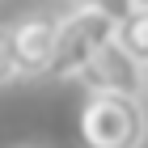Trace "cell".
<instances>
[{
  "label": "cell",
  "instance_id": "2",
  "mask_svg": "<svg viewBox=\"0 0 148 148\" xmlns=\"http://www.w3.org/2000/svg\"><path fill=\"white\" fill-rule=\"evenodd\" d=\"M119 21L97 9H72L68 17L55 21V59H51V76L55 80H80V72L93 64L102 47L114 42Z\"/></svg>",
  "mask_w": 148,
  "mask_h": 148
},
{
  "label": "cell",
  "instance_id": "10",
  "mask_svg": "<svg viewBox=\"0 0 148 148\" xmlns=\"http://www.w3.org/2000/svg\"><path fill=\"white\" fill-rule=\"evenodd\" d=\"M17 148H38V144H17Z\"/></svg>",
  "mask_w": 148,
  "mask_h": 148
},
{
  "label": "cell",
  "instance_id": "8",
  "mask_svg": "<svg viewBox=\"0 0 148 148\" xmlns=\"http://www.w3.org/2000/svg\"><path fill=\"white\" fill-rule=\"evenodd\" d=\"M140 97H148V64H140Z\"/></svg>",
  "mask_w": 148,
  "mask_h": 148
},
{
  "label": "cell",
  "instance_id": "3",
  "mask_svg": "<svg viewBox=\"0 0 148 148\" xmlns=\"http://www.w3.org/2000/svg\"><path fill=\"white\" fill-rule=\"evenodd\" d=\"M13 34V59H17V76H51V59H55V17L34 13L9 25Z\"/></svg>",
  "mask_w": 148,
  "mask_h": 148
},
{
  "label": "cell",
  "instance_id": "5",
  "mask_svg": "<svg viewBox=\"0 0 148 148\" xmlns=\"http://www.w3.org/2000/svg\"><path fill=\"white\" fill-rule=\"evenodd\" d=\"M114 42L123 47L136 64H148V13H127L123 21H119Z\"/></svg>",
  "mask_w": 148,
  "mask_h": 148
},
{
  "label": "cell",
  "instance_id": "6",
  "mask_svg": "<svg viewBox=\"0 0 148 148\" xmlns=\"http://www.w3.org/2000/svg\"><path fill=\"white\" fill-rule=\"evenodd\" d=\"M17 76V59H13V34L9 25H0V85H9Z\"/></svg>",
  "mask_w": 148,
  "mask_h": 148
},
{
  "label": "cell",
  "instance_id": "4",
  "mask_svg": "<svg viewBox=\"0 0 148 148\" xmlns=\"http://www.w3.org/2000/svg\"><path fill=\"white\" fill-rule=\"evenodd\" d=\"M80 80H85L89 93H131V97H140V64L119 42L102 47L93 55V64L80 72Z\"/></svg>",
  "mask_w": 148,
  "mask_h": 148
},
{
  "label": "cell",
  "instance_id": "9",
  "mask_svg": "<svg viewBox=\"0 0 148 148\" xmlns=\"http://www.w3.org/2000/svg\"><path fill=\"white\" fill-rule=\"evenodd\" d=\"M127 9L131 13H148V0H127Z\"/></svg>",
  "mask_w": 148,
  "mask_h": 148
},
{
  "label": "cell",
  "instance_id": "7",
  "mask_svg": "<svg viewBox=\"0 0 148 148\" xmlns=\"http://www.w3.org/2000/svg\"><path fill=\"white\" fill-rule=\"evenodd\" d=\"M72 9H97V13H106V17H114V21H123L127 13V0H72Z\"/></svg>",
  "mask_w": 148,
  "mask_h": 148
},
{
  "label": "cell",
  "instance_id": "1",
  "mask_svg": "<svg viewBox=\"0 0 148 148\" xmlns=\"http://www.w3.org/2000/svg\"><path fill=\"white\" fill-rule=\"evenodd\" d=\"M148 110L131 93H89L80 106V144L85 148H144Z\"/></svg>",
  "mask_w": 148,
  "mask_h": 148
}]
</instances>
